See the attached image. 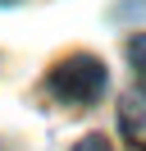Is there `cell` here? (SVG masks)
<instances>
[{
	"label": "cell",
	"instance_id": "obj_1",
	"mask_svg": "<svg viewBox=\"0 0 146 151\" xmlns=\"http://www.w3.org/2000/svg\"><path fill=\"white\" fill-rule=\"evenodd\" d=\"M46 87H50V96L64 101V105H91L105 92V64H100L96 55H87V50H78V55L59 60V64L50 69Z\"/></svg>",
	"mask_w": 146,
	"mask_h": 151
},
{
	"label": "cell",
	"instance_id": "obj_2",
	"mask_svg": "<svg viewBox=\"0 0 146 151\" xmlns=\"http://www.w3.org/2000/svg\"><path fill=\"white\" fill-rule=\"evenodd\" d=\"M119 128H123L128 147L146 151V87L123 96V105H119Z\"/></svg>",
	"mask_w": 146,
	"mask_h": 151
},
{
	"label": "cell",
	"instance_id": "obj_3",
	"mask_svg": "<svg viewBox=\"0 0 146 151\" xmlns=\"http://www.w3.org/2000/svg\"><path fill=\"white\" fill-rule=\"evenodd\" d=\"M128 60H132L137 78L146 83V32H142V37H132V41H128Z\"/></svg>",
	"mask_w": 146,
	"mask_h": 151
},
{
	"label": "cell",
	"instance_id": "obj_4",
	"mask_svg": "<svg viewBox=\"0 0 146 151\" xmlns=\"http://www.w3.org/2000/svg\"><path fill=\"white\" fill-rule=\"evenodd\" d=\"M73 151H114V147H110V142L100 137V133H91V137H82V142H78Z\"/></svg>",
	"mask_w": 146,
	"mask_h": 151
},
{
	"label": "cell",
	"instance_id": "obj_5",
	"mask_svg": "<svg viewBox=\"0 0 146 151\" xmlns=\"http://www.w3.org/2000/svg\"><path fill=\"white\" fill-rule=\"evenodd\" d=\"M0 5H18V0H0Z\"/></svg>",
	"mask_w": 146,
	"mask_h": 151
}]
</instances>
